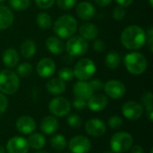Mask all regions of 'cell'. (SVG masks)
Returning a JSON list of instances; mask_svg holds the SVG:
<instances>
[{"instance_id": "obj_1", "label": "cell", "mask_w": 153, "mask_h": 153, "mask_svg": "<svg viewBox=\"0 0 153 153\" xmlns=\"http://www.w3.org/2000/svg\"><path fill=\"white\" fill-rule=\"evenodd\" d=\"M120 41L126 48L138 50L146 44V31L138 25H129L121 32Z\"/></svg>"}, {"instance_id": "obj_2", "label": "cell", "mask_w": 153, "mask_h": 153, "mask_svg": "<svg viewBox=\"0 0 153 153\" xmlns=\"http://www.w3.org/2000/svg\"><path fill=\"white\" fill-rule=\"evenodd\" d=\"M77 27V21L74 16L64 14L56 20L53 24V30L58 38L68 39L75 34Z\"/></svg>"}, {"instance_id": "obj_3", "label": "cell", "mask_w": 153, "mask_h": 153, "mask_svg": "<svg viewBox=\"0 0 153 153\" xmlns=\"http://www.w3.org/2000/svg\"><path fill=\"white\" fill-rule=\"evenodd\" d=\"M124 64L126 70L134 75L143 74L148 67L146 57L137 51L127 53L124 57Z\"/></svg>"}, {"instance_id": "obj_4", "label": "cell", "mask_w": 153, "mask_h": 153, "mask_svg": "<svg viewBox=\"0 0 153 153\" xmlns=\"http://www.w3.org/2000/svg\"><path fill=\"white\" fill-rule=\"evenodd\" d=\"M20 87V80L16 73L11 69L0 71V91L4 95L14 94Z\"/></svg>"}, {"instance_id": "obj_5", "label": "cell", "mask_w": 153, "mask_h": 153, "mask_svg": "<svg viewBox=\"0 0 153 153\" xmlns=\"http://www.w3.org/2000/svg\"><path fill=\"white\" fill-rule=\"evenodd\" d=\"M111 151L114 153H124L128 152L133 144L134 138L127 132L116 133L110 139Z\"/></svg>"}, {"instance_id": "obj_6", "label": "cell", "mask_w": 153, "mask_h": 153, "mask_svg": "<svg viewBox=\"0 0 153 153\" xmlns=\"http://www.w3.org/2000/svg\"><path fill=\"white\" fill-rule=\"evenodd\" d=\"M73 70L74 77H76L79 81H88L94 75L97 67L91 59L82 58L75 64Z\"/></svg>"}, {"instance_id": "obj_7", "label": "cell", "mask_w": 153, "mask_h": 153, "mask_svg": "<svg viewBox=\"0 0 153 153\" xmlns=\"http://www.w3.org/2000/svg\"><path fill=\"white\" fill-rule=\"evenodd\" d=\"M89 48V44L86 39L82 38L80 35L69 38L66 44L65 45V49L67 54L71 56H81L87 53Z\"/></svg>"}, {"instance_id": "obj_8", "label": "cell", "mask_w": 153, "mask_h": 153, "mask_svg": "<svg viewBox=\"0 0 153 153\" xmlns=\"http://www.w3.org/2000/svg\"><path fill=\"white\" fill-rule=\"evenodd\" d=\"M48 109L54 117H61L69 114L71 110V104L69 100L64 97H56L50 100Z\"/></svg>"}, {"instance_id": "obj_9", "label": "cell", "mask_w": 153, "mask_h": 153, "mask_svg": "<svg viewBox=\"0 0 153 153\" xmlns=\"http://www.w3.org/2000/svg\"><path fill=\"white\" fill-rule=\"evenodd\" d=\"M104 91L108 97L113 100H118L125 96L126 92V85L118 80H109L104 83Z\"/></svg>"}, {"instance_id": "obj_10", "label": "cell", "mask_w": 153, "mask_h": 153, "mask_svg": "<svg viewBox=\"0 0 153 153\" xmlns=\"http://www.w3.org/2000/svg\"><path fill=\"white\" fill-rule=\"evenodd\" d=\"M143 113V107L137 101L129 100L122 106V114L128 120H138Z\"/></svg>"}, {"instance_id": "obj_11", "label": "cell", "mask_w": 153, "mask_h": 153, "mask_svg": "<svg viewBox=\"0 0 153 153\" xmlns=\"http://www.w3.org/2000/svg\"><path fill=\"white\" fill-rule=\"evenodd\" d=\"M69 150L72 153H88L91 149V143L86 136H74L68 143Z\"/></svg>"}, {"instance_id": "obj_12", "label": "cell", "mask_w": 153, "mask_h": 153, "mask_svg": "<svg viewBox=\"0 0 153 153\" xmlns=\"http://www.w3.org/2000/svg\"><path fill=\"white\" fill-rule=\"evenodd\" d=\"M5 149L7 153H28L30 146L27 139L22 136H14L7 142Z\"/></svg>"}, {"instance_id": "obj_13", "label": "cell", "mask_w": 153, "mask_h": 153, "mask_svg": "<svg viewBox=\"0 0 153 153\" xmlns=\"http://www.w3.org/2000/svg\"><path fill=\"white\" fill-rule=\"evenodd\" d=\"M36 72L41 78H49L56 72V63L49 57H44L37 63Z\"/></svg>"}, {"instance_id": "obj_14", "label": "cell", "mask_w": 153, "mask_h": 153, "mask_svg": "<svg viewBox=\"0 0 153 153\" xmlns=\"http://www.w3.org/2000/svg\"><path fill=\"white\" fill-rule=\"evenodd\" d=\"M85 131L92 137H100L105 134L107 126L102 120L99 118H91L86 122Z\"/></svg>"}, {"instance_id": "obj_15", "label": "cell", "mask_w": 153, "mask_h": 153, "mask_svg": "<svg viewBox=\"0 0 153 153\" xmlns=\"http://www.w3.org/2000/svg\"><path fill=\"white\" fill-rule=\"evenodd\" d=\"M108 99L104 94H92L87 100V107L93 112H100L106 108Z\"/></svg>"}, {"instance_id": "obj_16", "label": "cell", "mask_w": 153, "mask_h": 153, "mask_svg": "<svg viewBox=\"0 0 153 153\" xmlns=\"http://www.w3.org/2000/svg\"><path fill=\"white\" fill-rule=\"evenodd\" d=\"M15 126L18 132H20L21 134H30L35 131L36 122L30 116H22L16 120Z\"/></svg>"}, {"instance_id": "obj_17", "label": "cell", "mask_w": 153, "mask_h": 153, "mask_svg": "<svg viewBox=\"0 0 153 153\" xmlns=\"http://www.w3.org/2000/svg\"><path fill=\"white\" fill-rule=\"evenodd\" d=\"M76 14L82 21H90L95 16V7L90 2L82 1L76 6Z\"/></svg>"}, {"instance_id": "obj_18", "label": "cell", "mask_w": 153, "mask_h": 153, "mask_svg": "<svg viewBox=\"0 0 153 153\" xmlns=\"http://www.w3.org/2000/svg\"><path fill=\"white\" fill-rule=\"evenodd\" d=\"M93 90L87 81H78L73 86V93L76 98L88 100L92 94Z\"/></svg>"}, {"instance_id": "obj_19", "label": "cell", "mask_w": 153, "mask_h": 153, "mask_svg": "<svg viewBox=\"0 0 153 153\" xmlns=\"http://www.w3.org/2000/svg\"><path fill=\"white\" fill-rule=\"evenodd\" d=\"M40 130L45 134H53L56 133L59 127L58 120L54 116H47L40 121Z\"/></svg>"}, {"instance_id": "obj_20", "label": "cell", "mask_w": 153, "mask_h": 153, "mask_svg": "<svg viewBox=\"0 0 153 153\" xmlns=\"http://www.w3.org/2000/svg\"><path fill=\"white\" fill-rule=\"evenodd\" d=\"M2 61L7 68H13L17 66L20 61L19 53L15 48H8L2 54Z\"/></svg>"}, {"instance_id": "obj_21", "label": "cell", "mask_w": 153, "mask_h": 153, "mask_svg": "<svg viewBox=\"0 0 153 153\" xmlns=\"http://www.w3.org/2000/svg\"><path fill=\"white\" fill-rule=\"evenodd\" d=\"M79 33L82 38L88 40H94L99 35V28L91 22H84L79 28Z\"/></svg>"}, {"instance_id": "obj_22", "label": "cell", "mask_w": 153, "mask_h": 153, "mask_svg": "<svg viewBox=\"0 0 153 153\" xmlns=\"http://www.w3.org/2000/svg\"><path fill=\"white\" fill-rule=\"evenodd\" d=\"M14 21V15L12 10L5 6L0 5V30H7L12 26Z\"/></svg>"}, {"instance_id": "obj_23", "label": "cell", "mask_w": 153, "mask_h": 153, "mask_svg": "<svg viewBox=\"0 0 153 153\" xmlns=\"http://www.w3.org/2000/svg\"><path fill=\"white\" fill-rule=\"evenodd\" d=\"M46 47L48 50L53 55H61L65 50V44L60 38L56 36H50L46 40Z\"/></svg>"}, {"instance_id": "obj_24", "label": "cell", "mask_w": 153, "mask_h": 153, "mask_svg": "<svg viewBox=\"0 0 153 153\" xmlns=\"http://www.w3.org/2000/svg\"><path fill=\"white\" fill-rule=\"evenodd\" d=\"M47 91L52 94V95H60L65 91V82L59 79L58 77L56 78H52L50 79L47 84H46Z\"/></svg>"}, {"instance_id": "obj_25", "label": "cell", "mask_w": 153, "mask_h": 153, "mask_svg": "<svg viewBox=\"0 0 153 153\" xmlns=\"http://www.w3.org/2000/svg\"><path fill=\"white\" fill-rule=\"evenodd\" d=\"M37 51V46L34 40L32 39H25L21 47H20V52L22 57L25 59H30L34 56Z\"/></svg>"}, {"instance_id": "obj_26", "label": "cell", "mask_w": 153, "mask_h": 153, "mask_svg": "<svg viewBox=\"0 0 153 153\" xmlns=\"http://www.w3.org/2000/svg\"><path fill=\"white\" fill-rule=\"evenodd\" d=\"M30 148H32L34 150H41L45 144H46V139L45 137L39 133H34L30 135L29 139L27 140Z\"/></svg>"}, {"instance_id": "obj_27", "label": "cell", "mask_w": 153, "mask_h": 153, "mask_svg": "<svg viewBox=\"0 0 153 153\" xmlns=\"http://www.w3.org/2000/svg\"><path fill=\"white\" fill-rule=\"evenodd\" d=\"M121 64V56L116 51L108 52L105 57V65L110 69H116L119 67Z\"/></svg>"}, {"instance_id": "obj_28", "label": "cell", "mask_w": 153, "mask_h": 153, "mask_svg": "<svg viewBox=\"0 0 153 153\" xmlns=\"http://www.w3.org/2000/svg\"><path fill=\"white\" fill-rule=\"evenodd\" d=\"M36 22L38 26L43 30H48L53 25V21H52L51 16L45 12H41L37 15Z\"/></svg>"}, {"instance_id": "obj_29", "label": "cell", "mask_w": 153, "mask_h": 153, "mask_svg": "<svg viewBox=\"0 0 153 153\" xmlns=\"http://www.w3.org/2000/svg\"><path fill=\"white\" fill-rule=\"evenodd\" d=\"M50 144H51L53 149H55L56 151H63L65 149V147L67 145V142H66V139L64 135L56 134L51 138Z\"/></svg>"}, {"instance_id": "obj_30", "label": "cell", "mask_w": 153, "mask_h": 153, "mask_svg": "<svg viewBox=\"0 0 153 153\" xmlns=\"http://www.w3.org/2000/svg\"><path fill=\"white\" fill-rule=\"evenodd\" d=\"M10 7L15 11H25L30 5V0H8Z\"/></svg>"}, {"instance_id": "obj_31", "label": "cell", "mask_w": 153, "mask_h": 153, "mask_svg": "<svg viewBox=\"0 0 153 153\" xmlns=\"http://www.w3.org/2000/svg\"><path fill=\"white\" fill-rule=\"evenodd\" d=\"M15 73L18 75V77H22V78L28 77L32 73V65L28 62L22 63V64L18 65Z\"/></svg>"}, {"instance_id": "obj_32", "label": "cell", "mask_w": 153, "mask_h": 153, "mask_svg": "<svg viewBox=\"0 0 153 153\" xmlns=\"http://www.w3.org/2000/svg\"><path fill=\"white\" fill-rule=\"evenodd\" d=\"M74 77V70L70 67H63L58 71V78L64 81L65 82L72 81Z\"/></svg>"}, {"instance_id": "obj_33", "label": "cell", "mask_w": 153, "mask_h": 153, "mask_svg": "<svg viewBox=\"0 0 153 153\" xmlns=\"http://www.w3.org/2000/svg\"><path fill=\"white\" fill-rule=\"evenodd\" d=\"M68 126L73 128V129H79L82 126V120L81 118V117L77 114H72L67 117L66 120Z\"/></svg>"}, {"instance_id": "obj_34", "label": "cell", "mask_w": 153, "mask_h": 153, "mask_svg": "<svg viewBox=\"0 0 153 153\" xmlns=\"http://www.w3.org/2000/svg\"><path fill=\"white\" fill-rule=\"evenodd\" d=\"M56 3L59 9L67 11L74 7L77 3V0H56Z\"/></svg>"}, {"instance_id": "obj_35", "label": "cell", "mask_w": 153, "mask_h": 153, "mask_svg": "<svg viewBox=\"0 0 153 153\" xmlns=\"http://www.w3.org/2000/svg\"><path fill=\"white\" fill-rule=\"evenodd\" d=\"M141 100H142V103L143 104V106L146 108V110L153 109V95L151 91H147V92L143 93V95L142 96V99Z\"/></svg>"}, {"instance_id": "obj_36", "label": "cell", "mask_w": 153, "mask_h": 153, "mask_svg": "<svg viewBox=\"0 0 153 153\" xmlns=\"http://www.w3.org/2000/svg\"><path fill=\"white\" fill-rule=\"evenodd\" d=\"M122 125H123V119L117 115L110 117L108 120V126L111 129H118L122 126Z\"/></svg>"}, {"instance_id": "obj_37", "label": "cell", "mask_w": 153, "mask_h": 153, "mask_svg": "<svg viewBox=\"0 0 153 153\" xmlns=\"http://www.w3.org/2000/svg\"><path fill=\"white\" fill-rule=\"evenodd\" d=\"M126 11L124 7L117 5V7L114 8L113 12H112V16L116 21H121L126 17Z\"/></svg>"}, {"instance_id": "obj_38", "label": "cell", "mask_w": 153, "mask_h": 153, "mask_svg": "<svg viewBox=\"0 0 153 153\" xmlns=\"http://www.w3.org/2000/svg\"><path fill=\"white\" fill-rule=\"evenodd\" d=\"M92 48L97 53H101L106 50V43L104 40L100 39H95L92 43Z\"/></svg>"}, {"instance_id": "obj_39", "label": "cell", "mask_w": 153, "mask_h": 153, "mask_svg": "<svg viewBox=\"0 0 153 153\" xmlns=\"http://www.w3.org/2000/svg\"><path fill=\"white\" fill-rule=\"evenodd\" d=\"M36 5L43 10H47L51 8L54 4L56 3V0H34Z\"/></svg>"}, {"instance_id": "obj_40", "label": "cell", "mask_w": 153, "mask_h": 153, "mask_svg": "<svg viewBox=\"0 0 153 153\" xmlns=\"http://www.w3.org/2000/svg\"><path fill=\"white\" fill-rule=\"evenodd\" d=\"M73 107L78 110H82L87 107V100L81 98H74L73 100Z\"/></svg>"}, {"instance_id": "obj_41", "label": "cell", "mask_w": 153, "mask_h": 153, "mask_svg": "<svg viewBox=\"0 0 153 153\" xmlns=\"http://www.w3.org/2000/svg\"><path fill=\"white\" fill-rule=\"evenodd\" d=\"M146 43L150 52L153 51V28L150 27L146 31Z\"/></svg>"}, {"instance_id": "obj_42", "label": "cell", "mask_w": 153, "mask_h": 153, "mask_svg": "<svg viewBox=\"0 0 153 153\" xmlns=\"http://www.w3.org/2000/svg\"><path fill=\"white\" fill-rule=\"evenodd\" d=\"M91 89L93 90V91H100L104 88V83L100 79H94L91 82H89Z\"/></svg>"}, {"instance_id": "obj_43", "label": "cell", "mask_w": 153, "mask_h": 153, "mask_svg": "<svg viewBox=\"0 0 153 153\" xmlns=\"http://www.w3.org/2000/svg\"><path fill=\"white\" fill-rule=\"evenodd\" d=\"M8 108V99L4 94L0 92V116L3 115Z\"/></svg>"}, {"instance_id": "obj_44", "label": "cell", "mask_w": 153, "mask_h": 153, "mask_svg": "<svg viewBox=\"0 0 153 153\" xmlns=\"http://www.w3.org/2000/svg\"><path fill=\"white\" fill-rule=\"evenodd\" d=\"M134 0H116L117 4L118 5L124 7V8L130 6V5L134 3Z\"/></svg>"}, {"instance_id": "obj_45", "label": "cell", "mask_w": 153, "mask_h": 153, "mask_svg": "<svg viewBox=\"0 0 153 153\" xmlns=\"http://www.w3.org/2000/svg\"><path fill=\"white\" fill-rule=\"evenodd\" d=\"M94 2L98 5L104 7V6H108V4H110L111 2H112V0H94Z\"/></svg>"}, {"instance_id": "obj_46", "label": "cell", "mask_w": 153, "mask_h": 153, "mask_svg": "<svg viewBox=\"0 0 153 153\" xmlns=\"http://www.w3.org/2000/svg\"><path fill=\"white\" fill-rule=\"evenodd\" d=\"M130 150H131L130 153H143V149L141 145L132 146V148Z\"/></svg>"}, {"instance_id": "obj_47", "label": "cell", "mask_w": 153, "mask_h": 153, "mask_svg": "<svg viewBox=\"0 0 153 153\" xmlns=\"http://www.w3.org/2000/svg\"><path fill=\"white\" fill-rule=\"evenodd\" d=\"M146 116L147 117L149 118V120L151 122L153 121V109H151V110H146Z\"/></svg>"}, {"instance_id": "obj_48", "label": "cell", "mask_w": 153, "mask_h": 153, "mask_svg": "<svg viewBox=\"0 0 153 153\" xmlns=\"http://www.w3.org/2000/svg\"><path fill=\"white\" fill-rule=\"evenodd\" d=\"M0 153H6L5 152V150L4 149L3 146H0Z\"/></svg>"}, {"instance_id": "obj_49", "label": "cell", "mask_w": 153, "mask_h": 153, "mask_svg": "<svg viewBox=\"0 0 153 153\" xmlns=\"http://www.w3.org/2000/svg\"><path fill=\"white\" fill-rule=\"evenodd\" d=\"M35 153H48V152H46V151H40V150H39L37 152H35Z\"/></svg>"}, {"instance_id": "obj_50", "label": "cell", "mask_w": 153, "mask_h": 153, "mask_svg": "<svg viewBox=\"0 0 153 153\" xmlns=\"http://www.w3.org/2000/svg\"><path fill=\"white\" fill-rule=\"evenodd\" d=\"M149 2H150V5L152 7L153 6V0H149Z\"/></svg>"}, {"instance_id": "obj_51", "label": "cell", "mask_w": 153, "mask_h": 153, "mask_svg": "<svg viewBox=\"0 0 153 153\" xmlns=\"http://www.w3.org/2000/svg\"><path fill=\"white\" fill-rule=\"evenodd\" d=\"M103 153H114L112 151H106V152H104Z\"/></svg>"}, {"instance_id": "obj_52", "label": "cell", "mask_w": 153, "mask_h": 153, "mask_svg": "<svg viewBox=\"0 0 153 153\" xmlns=\"http://www.w3.org/2000/svg\"><path fill=\"white\" fill-rule=\"evenodd\" d=\"M5 0H0V3H3V2H4Z\"/></svg>"}, {"instance_id": "obj_53", "label": "cell", "mask_w": 153, "mask_h": 153, "mask_svg": "<svg viewBox=\"0 0 153 153\" xmlns=\"http://www.w3.org/2000/svg\"><path fill=\"white\" fill-rule=\"evenodd\" d=\"M150 153H153V150H152V149L151 150V152H150Z\"/></svg>"}]
</instances>
